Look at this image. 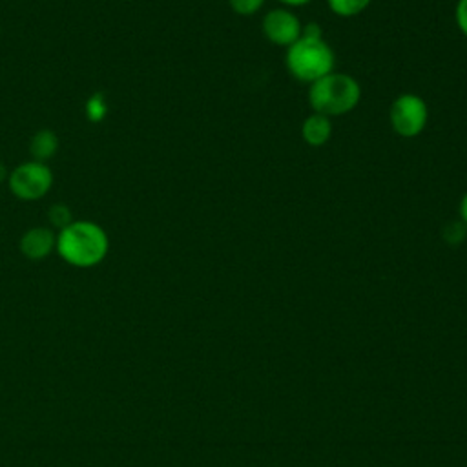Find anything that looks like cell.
<instances>
[{
	"label": "cell",
	"instance_id": "8",
	"mask_svg": "<svg viewBox=\"0 0 467 467\" xmlns=\"http://www.w3.org/2000/svg\"><path fill=\"white\" fill-rule=\"evenodd\" d=\"M332 135V122L330 117L312 111L301 124V137L308 146L319 148L328 142Z\"/></svg>",
	"mask_w": 467,
	"mask_h": 467
},
{
	"label": "cell",
	"instance_id": "13",
	"mask_svg": "<svg viewBox=\"0 0 467 467\" xmlns=\"http://www.w3.org/2000/svg\"><path fill=\"white\" fill-rule=\"evenodd\" d=\"M228 4L234 13L248 16V15L257 13L263 7L265 0H228Z\"/></svg>",
	"mask_w": 467,
	"mask_h": 467
},
{
	"label": "cell",
	"instance_id": "4",
	"mask_svg": "<svg viewBox=\"0 0 467 467\" xmlns=\"http://www.w3.org/2000/svg\"><path fill=\"white\" fill-rule=\"evenodd\" d=\"M53 171L47 166V162H38V161H26L15 166L9 171L7 177V188L9 192L26 202H35L40 201L44 195L53 186Z\"/></svg>",
	"mask_w": 467,
	"mask_h": 467
},
{
	"label": "cell",
	"instance_id": "16",
	"mask_svg": "<svg viewBox=\"0 0 467 467\" xmlns=\"http://www.w3.org/2000/svg\"><path fill=\"white\" fill-rule=\"evenodd\" d=\"M460 217H462L463 224L467 226V192H465V195L460 201Z\"/></svg>",
	"mask_w": 467,
	"mask_h": 467
},
{
	"label": "cell",
	"instance_id": "17",
	"mask_svg": "<svg viewBox=\"0 0 467 467\" xmlns=\"http://www.w3.org/2000/svg\"><path fill=\"white\" fill-rule=\"evenodd\" d=\"M7 177H9V170H7V166L0 161V184H2V182L7 184Z\"/></svg>",
	"mask_w": 467,
	"mask_h": 467
},
{
	"label": "cell",
	"instance_id": "7",
	"mask_svg": "<svg viewBox=\"0 0 467 467\" xmlns=\"http://www.w3.org/2000/svg\"><path fill=\"white\" fill-rule=\"evenodd\" d=\"M20 252L29 261H42L55 252L57 232L49 226H33L20 237Z\"/></svg>",
	"mask_w": 467,
	"mask_h": 467
},
{
	"label": "cell",
	"instance_id": "5",
	"mask_svg": "<svg viewBox=\"0 0 467 467\" xmlns=\"http://www.w3.org/2000/svg\"><path fill=\"white\" fill-rule=\"evenodd\" d=\"M389 119L392 130L403 137L412 139L418 137L429 120V109L425 100L416 93H401L398 95L389 109Z\"/></svg>",
	"mask_w": 467,
	"mask_h": 467
},
{
	"label": "cell",
	"instance_id": "18",
	"mask_svg": "<svg viewBox=\"0 0 467 467\" xmlns=\"http://www.w3.org/2000/svg\"><path fill=\"white\" fill-rule=\"evenodd\" d=\"M281 4H285V5H290V7H296V5H305V4H308L310 0H279Z\"/></svg>",
	"mask_w": 467,
	"mask_h": 467
},
{
	"label": "cell",
	"instance_id": "6",
	"mask_svg": "<svg viewBox=\"0 0 467 467\" xmlns=\"http://www.w3.org/2000/svg\"><path fill=\"white\" fill-rule=\"evenodd\" d=\"M301 20L285 7L270 9L263 16V35L275 46L288 47L301 36Z\"/></svg>",
	"mask_w": 467,
	"mask_h": 467
},
{
	"label": "cell",
	"instance_id": "14",
	"mask_svg": "<svg viewBox=\"0 0 467 467\" xmlns=\"http://www.w3.org/2000/svg\"><path fill=\"white\" fill-rule=\"evenodd\" d=\"M454 18L460 27V31L467 36V0H458L454 9Z\"/></svg>",
	"mask_w": 467,
	"mask_h": 467
},
{
	"label": "cell",
	"instance_id": "9",
	"mask_svg": "<svg viewBox=\"0 0 467 467\" xmlns=\"http://www.w3.org/2000/svg\"><path fill=\"white\" fill-rule=\"evenodd\" d=\"M58 150V135L53 130H38L29 140V153L33 161L47 162Z\"/></svg>",
	"mask_w": 467,
	"mask_h": 467
},
{
	"label": "cell",
	"instance_id": "12",
	"mask_svg": "<svg viewBox=\"0 0 467 467\" xmlns=\"http://www.w3.org/2000/svg\"><path fill=\"white\" fill-rule=\"evenodd\" d=\"M47 221H49V228H53L55 232L66 228L69 223H73V213L71 208L64 202H55L49 206L47 210Z\"/></svg>",
	"mask_w": 467,
	"mask_h": 467
},
{
	"label": "cell",
	"instance_id": "3",
	"mask_svg": "<svg viewBox=\"0 0 467 467\" xmlns=\"http://www.w3.org/2000/svg\"><path fill=\"white\" fill-rule=\"evenodd\" d=\"M285 62L294 78L312 84L334 71L336 57L332 47L323 38L299 36L292 46L286 47Z\"/></svg>",
	"mask_w": 467,
	"mask_h": 467
},
{
	"label": "cell",
	"instance_id": "11",
	"mask_svg": "<svg viewBox=\"0 0 467 467\" xmlns=\"http://www.w3.org/2000/svg\"><path fill=\"white\" fill-rule=\"evenodd\" d=\"M372 0H327L328 7L332 13H336L337 16H356L361 11H365L370 5Z\"/></svg>",
	"mask_w": 467,
	"mask_h": 467
},
{
	"label": "cell",
	"instance_id": "2",
	"mask_svg": "<svg viewBox=\"0 0 467 467\" xmlns=\"http://www.w3.org/2000/svg\"><path fill=\"white\" fill-rule=\"evenodd\" d=\"M359 99L361 86L348 73L330 71L328 75L308 84V104L312 111L327 117L350 113L358 106Z\"/></svg>",
	"mask_w": 467,
	"mask_h": 467
},
{
	"label": "cell",
	"instance_id": "15",
	"mask_svg": "<svg viewBox=\"0 0 467 467\" xmlns=\"http://www.w3.org/2000/svg\"><path fill=\"white\" fill-rule=\"evenodd\" d=\"M301 36H308V38H323V29L317 22H308L305 26H301Z\"/></svg>",
	"mask_w": 467,
	"mask_h": 467
},
{
	"label": "cell",
	"instance_id": "10",
	"mask_svg": "<svg viewBox=\"0 0 467 467\" xmlns=\"http://www.w3.org/2000/svg\"><path fill=\"white\" fill-rule=\"evenodd\" d=\"M108 100L104 97V93L97 91L93 93L88 100H86V106H84V111H86V119L93 124H99L106 119L108 115Z\"/></svg>",
	"mask_w": 467,
	"mask_h": 467
},
{
	"label": "cell",
	"instance_id": "1",
	"mask_svg": "<svg viewBox=\"0 0 467 467\" xmlns=\"http://www.w3.org/2000/svg\"><path fill=\"white\" fill-rule=\"evenodd\" d=\"M55 252L62 261L75 268H93L106 259L109 252V237L99 223L75 219L57 232Z\"/></svg>",
	"mask_w": 467,
	"mask_h": 467
}]
</instances>
